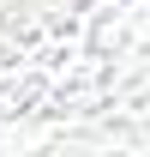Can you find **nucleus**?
<instances>
[{
	"label": "nucleus",
	"instance_id": "nucleus-1",
	"mask_svg": "<svg viewBox=\"0 0 150 157\" xmlns=\"http://www.w3.org/2000/svg\"><path fill=\"white\" fill-rule=\"evenodd\" d=\"M0 151L150 157V0H0Z\"/></svg>",
	"mask_w": 150,
	"mask_h": 157
}]
</instances>
